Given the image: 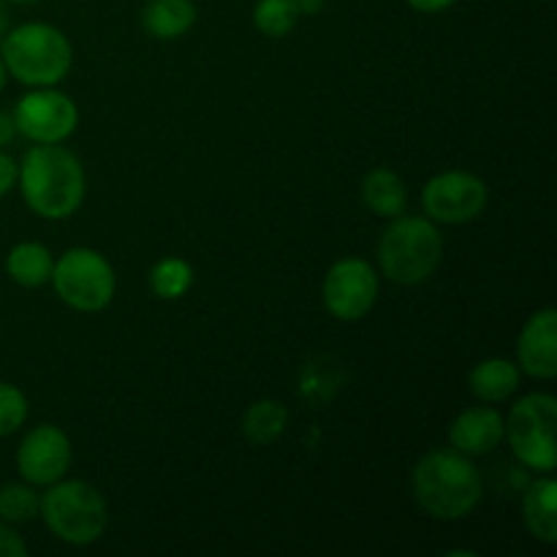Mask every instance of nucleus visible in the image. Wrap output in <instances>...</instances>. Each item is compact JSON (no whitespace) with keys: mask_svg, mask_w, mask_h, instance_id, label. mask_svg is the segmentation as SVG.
Listing matches in <instances>:
<instances>
[{"mask_svg":"<svg viewBox=\"0 0 557 557\" xmlns=\"http://www.w3.org/2000/svg\"><path fill=\"white\" fill-rule=\"evenodd\" d=\"M22 201L44 221H65L85 205L87 174L63 145H33L16 169Z\"/></svg>","mask_w":557,"mask_h":557,"instance_id":"nucleus-1","label":"nucleus"},{"mask_svg":"<svg viewBox=\"0 0 557 557\" xmlns=\"http://www.w3.org/2000/svg\"><path fill=\"white\" fill-rule=\"evenodd\" d=\"M411 493L419 509L438 522H460L482 504L484 482L473 457L433 449L413 466Z\"/></svg>","mask_w":557,"mask_h":557,"instance_id":"nucleus-2","label":"nucleus"},{"mask_svg":"<svg viewBox=\"0 0 557 557\" xmlns=\"http://www.w3.org/2000/svg\"><path fill=\"white\" fill-rule=\"evenodd\" d=\"M444 234L424 215H397L381 232L375 259L379 272L397 286H422L444 261Z\"/></svg>","mask_w":557,"mask_h":557,"instance_id":"nucleus-3","label":"nucleus"},{"mask_svg":"<svg viewBox=\"0 0 557 557\" xmlns=\"http://www.w3.org/2000/svg\"><path fill=\"white\" fill-rule=\"evenodd\" d=\"M0 60L20 85L54 87L71 74L74 47L69 36L49 22H22L9 27L0 41Z\"/></svg>","mask_w":557,"mask_h":557,"instance_id":"nucleus-4","label":"nucleus"},{"mask_svg":"<svg viewBox=\"0 0 557 557\" xmlns=\"http://www.w3.org/2000/svg\"><path fill=\"white\" fill-rule=\"evenodd\" d=\"M38 517L58 542L69 547H90L107 533L109 506L96 484L63 476L44 487Z\"/></svg>","mask_w":557,"mask_h":557,"instance_id":"nucleus-5","label":"nucleus"},{"mask_svg":"<svg viewBox=\"0 0 557 557\" xmlns=\"http://www.w3.org/2000/svg\"><path fill=\"white\" fill-rule=\"evenodd\" d=\"M557 400L549 392L520 397L504 417V441L522 468L553 473L557 466Z\"/></svg>","mask_w":557,"mask_h":557,"instance_id":"nucleus-6","label":"nucleus"},{"mask_svg":"<svg viewBox=\"0 0 557 557\" xmlns=\"http://www.w3.org/2000/svg\"><path fill=\"white\" fill-rule=\"evenodd\" d=\"M49 283L60 302L76 313H101L117 294L112 261L96 248H69L60 253Z\"/></svg>","mask_w":557,"mask_h":557,"instance_id":"nucleus-7","label":"nucleus"},{"mask_svg":"<svg viewBox=\"0 0 557 557\" xmlns=\"http://www.w3.org/2000/svg\"><path fill=\"white\" fill-rule=\"evenodd\" d=\"M424 218L444 226H462L471 223L487 210L490 188L479 174L466 169H449V172L433 174L424 183L422 196Z\"/></svg>","mask_w":557,"mask_h":557,"instance_id":"nucleus-8","label":"nucleus"},{"mask_svg":"<svg viewBox=\"0 0 557 557\" xmlns=\"http://www.w3.org/2000/svg\"><path fill=\"white\" fill-rule=\"evenodd\" d=\"M16 134L33 145H63L79 128V107L69 92L54 87H33L14 107Z\"/></svg>","mask_w":557,"mask_h":557,"instance_id":"nucleus-9","label":"nucleus"},{"mask_svg":"<svg viewBox=\"0 0 557 557\" xmlns=\"http://www.w3.org/2000/svg\"><path fill=\"white\" fill-rule=\"evenodd\" d=\"M379 294L381 272L370 261L357 259V256L337 259L326 270L324 283H321V299H324L326 313L346 324L362 321L375 308Z\"/></svg>","mask_w":557,"mask_h":557,"instance_id":"nucleus-10","label":"nucleus"},{"mask_svg":"<svg viewBox=\"0 0 557 557\" xmlns=\"http://www.w3.org/2000/svg\"><path fill=\"white\" fill-rule=\"evenodd\" d=\"M71 462H74V446H71L69 433L58 424H36L22 435L16 446L20 479L38 490L60 482L71 471Z\"/></svg>","mask_w":557,"mask_h":557,"instance_id":"nucleus-11","label":"nucleus"},{"mask_svg":"<svg viewBox=\"0 0 557 557\" xmlns=\"http://www.w3.org/2000/svg\"><path fill=\"white\" fill-rule=\"evenodd\" d=\"M517 368L539 381L557 375V310L542 308L522 324L517 337Z\"/></svg>","mask_w":557,"mask_h":557,"instance_id":"nucleus-12","label":"nucleus"},{"mask_svg":"<svg viewBox=\"0 0 557 557\" xmlns=\"http://www.w3.org/2000/svg\"><path fill=\"white\" fill-rule=\"evenodd\" d=\"M504 444V413L484 406H471L449 424V446L466 457H484Z\"/></svg>","mask_w":557,"mask_h":557,"instance_id":"nucleus-13","label":"nucleus"},{"mask_svg":"<svg viewBox=\"0 0 557 557\" xmlns=\"http://www.w3.org/2000/svg\"><path fill=\"white\" fill-rule=\"evenodd\" d=\"M522 522L536 542L557 544V482L553 473H542L522 493Z\"/></svg>","mask_w":557,"mask_h":557,"instance_id":"nucleus-14","label":"nucleus"},{"mask_svg":"<svg viewBox=\"0 0 557 557\" xmlns=\"http://www.w3.org/2000/svg\"><path fill=\"white\" fill-rule=\"evenodd\" d=\"M520 368L506 357H487L476 362L468 373V389L479 403H506L520 389Z\"/></svg>","mask_w":557,"mask_h":557,"instance_id":"nucleus-15","label":"nucleus"},{"mask_svg":"<svg viewBox=\"0 0 557 557\" xmlns=\"http://www.w3.org/2000/svg\"><path fill=\"white\" fill-rule=\"evenodd\" d=\"M359 196H362V205L368 207L375 218H384V221H392V218L403 215L408 205L406 180L389 166L370 169V172L362 177Z\"/></svg>","mask_w":557,"mask_h":557,"instance_id":"nucleus-16","label":"nucleus"},{"mask_svg":"<svg viewBox=\"0 0 557 557\" xmlns=\"http://www.w3.org/2000/svg\"><path fill=\"white\" fill-rule=\"evenodd\" d=\"M54 270L52 250L36 239H25L16 243L14 248L5 253V275L22 288H41L47 286Z\"/></svg>","mask_w":557,"mask_h":557,"instance_id":"nucleus-17","label":"nucleus"},{"mask_svg":"<svg viewBox=\"0 0 557 557\" xmlns=\"http://www.w3.org/2000/svg\"><path fill=\"white\" fill-rule=\"evenodd\" d=\"M194 25V0H147L141 9V27L158 41H177Z\"/></svg>","mask_w":557,"mask_h":557,"instance_id":"nucleus-18","label":"nucleus"},{"mask_svg":"<svg viewBox=\"0 0 557 557\" xmlns=\"http://www.w3.org/2000/svg\"><path fill=\"white\" fill-rule=\"evenodd\" d=\"M243 435L256 446H270L283 438L288 428V408L281 400H256L253 406L245 408L243 413Z\"/></svg>","mask_w":557,"mask_h":557,"instance_id":"nucleus-19","label":"nucleus"},{"mask_svg":"<svg viewBox=\"0 0 557 557\" xmlns=\"http://www.w3.org/2000/svg\"><path fill=\"white\" fill-rule=\"evenodd\" d=\"M147 283H150V292L158 299L174 302V299H183L194 286V267L180 259V256H166V259L152 264Z\"/></svg>","mask_w":557,"mask_h":557,"instance_id":"nucleus-20","label":"nucleus"},{"mask_svg":"<svg viewBox=\"0 0 557 557\" xmlns=\"http://www.w3.org/2000/svg\"><path fill=\"white\" fill-rule=\"evenodd\" d=\"M41 493L27 482H11L0 487V520L9 525H25L38 517Z\"/></svg>","mask_w":557,"mask_h":557,"instance_id":"nucleus-21","label":"nucleus"},{"mask_svg":"<svg viewBox=\"0 0 557 557\" xmlns=\"http://www.w3.org/2000/svg\"><path fill=\"white\" fill-rule=\"evenodd\" d=\"M299 9L294 0H259L253 5V25L267 38H286L297 27Z\"/></svg>","mask_w":557,"mask_h":557,"instance_id":"nucleus-22","label":"nucleus"},{"mask_svg":"<svg viewBox=\"0 0 557 557\" xmlns=\"http://www.w3.org/2000/svg\"><path fill=\"white\" fill-rule=\"evenodd\" d=\"M30 413V403H27L25 392L14 384L0 381V438L20 433Z\"/></svg>","mask_w":557,"mask_h":557,"instance_id":"nucleus-23","label":"nucleus"},{"mask_svg":"<svg viewBox=\"0 0 557 557\" xmlns=\"http://www.w3.org/2000/svg\"><path fill=\"white\" fill-rule=\"evenodd\" d=\"M0 557H27L25 539L16 533V525L0 520Z\"/></svg>","mask_w":557,"mask_h":557,"instance_id":"nucleus-24","label":"nucleus"},{"mask_svg":"<svg viewBox=\"0 0 557 557\" xmlns=\"http://www.w3.org/2000/svg\"><path fill=\"white\" fill-rule=\"evenodd\" d=\"M16 169H20V163H16L9 152L0 150V199H3L5 194H11V188L16 185Z\"/></svg>","mask_w":557,"mask_h":557,"instance_id":"nucleus-25","label":"nucleus"},{"mask_svg":"<svg viewBox=\"0 0 557 557\" xmlns=\"http://www.w3.org/2000/svg\"><path fill=\"white\" fill-rule=\"evenodd\" d=\"M406 3L419 14H441V11L451 9L457 0H406Z\"/></svg>","mask_w":557,"mask_h":557,"instance_id":"nucleus-26","label":"nucleus"},{"mask_svg":"<svg viewBox=\"0 0 557 557\" xmlns=\"http://www.w3.org/2000/svg\"><path fill=\"white\" fill-rule=\"evenodd\" d=\"M16 125H14V114L11 112H0V150L11 145L16 139Z\"/></svg>","mask_w":557,"mask_h":557,"instance_id":"nucleus-27","label":"nucleus"},{"mask_svg":"<svg viewBox=\"0 0 557 557\" xmlns=\"http://www.w3.org/2000/svg\"><path fill=\"white\" fill-rule=\"evenodd\" d=\"M294 3H297L299 14L313 16V14H321V11H324L326 0H294Z\"/></svg>","mask_w":557,"mask_h":557,"instance_id":"nucleus-28","label":"nucleus"},{"mask_svg":"<svg viewBox=\"0 0 557 557\" xmlns=\"http://www.w3.org/2000/svg\"><path fill=\"white\" fill-rule=\"evenodd\" d=\"M11 27V20H9V9H5V3L0 0V41H3V36L9 33Z\"/></svg>","mask_w":557,"mask_h":557,"instance_id":"nucleus-29","label":"nucleus"},{"mask_svg":"<svg viewBox=\"0 0 557 557\" xmlns=\"http://www.w3.org/2000/svg\"><path fill=\"white\" fill-rule=\"evenodd\" d=\"M5 85H9V71H5L3 60H0V92L5 90Z\"/></svg>","mask_w":557,"mask_h":557,"instance_id":"nucleus-30","label":"nucleus"},{"mask_svg":"<svg viewBox=\"0 0 557 557\" xmlns=\"http://www.w3.org/2000/svg\"><path fill=\"white\" fill-rule=\"evenodd\" d=\"M3 3H14V5H33V3H41V0H3Z\"/></svg>","mask_w":557,"mask_h":557,"instance_id":"nucleus-31","label":"nucleus"}]
</instances>
